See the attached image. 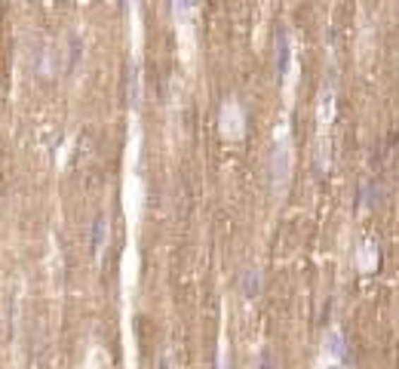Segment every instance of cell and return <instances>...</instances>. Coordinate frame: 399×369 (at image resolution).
<instances>
[{
    "instance_id": "cell-1",
    "label": "cell",
    "mask_w": 399,
    "mask_h": 369,
    "mask_svg": "<svg viewBox=\"0 0 399 369\" xmlns=\"http://www.w3.org/2000/svg\"><path fill=\"white\" fill-rule=\"evenodd\" d=\"M289 163H292L289 145L282 142V145L273 148V154H270V191L273 194H280L282 184H286V179H289Z\"/></svg>"
},
{
    "instance_id": "cell-2",
    "label": "cell",
    "mask_w": 399,
    "mask_h": 369,
    "mask_svg": "<svg viewBox=\"0 0 399 369\" xmlns=\"http://www.w3.org/2000/svg\"><path fill=\"white\" fill-rule=\"evenodd\" d=\"M221 133H225L227 139H239L246 133L243 127V111H239L237 102H227L225 108H221Z\"/></svg>"
},
{
    "instance_id": "cell-3",
    "label": "cell",
    "mask_w": 399,
    "mask_h": 369,
    "mask_svg": "<svg viewBox=\"0 0 399 369\" xmlns=\"http://www.w3.org/2000/svg\"><path fill=\"white\" fill-rule=\"evenodd\" d=\"M59 49L52 47V43H43L40 52H37V74L43 81H52V77L59 74Z\"/></svg>"
},
{
    "instance_id": "cell-4",
    "label": "cell",
    "mask_w": 399,
    "mask_h": 369,
    "mask_svg": "<svg viewBox=\"0 0 399 369\" xmlns=\"http://www.w3.org/2000/svg\"><path fill=\"white\" fill-rule=\"evenodd\" d=\"M105 240H108V218H105V216H95V222H93V256H95V259H102Z\"/></svg>"
},
{
    "instance_id": "cell-5",
    "label": "cell",
    "mask_w": 399,
    "mask_h": 369,
    "mask_svg": "<svg viewBox=\"0 0 399 369\" xmlns=\"http://www.w3.org/2000/svg\"><path fill=\"white\" fill-rule=\"evenodd\" d=\"M289 34H286V28H280L277 31V74L282 77L289 71Z\"/></svg>"
},
{
    "instance_id": "cell-6",
    "label": "cell",
    "mask_w": 399,
    "mask_h": 369,
    "mask_svg": "<svg viewBox=\"0 0 399 369\" xmlns=\"http://www.w3.org/2000/svg\"><path fill=\"white\" fill-rule=\"evenodd\" d=\"M243 295L246 298H258L261 295V271L258 268H249L243 274Z\"/></svg>"
},
{
    "instance_id": "cell-7",
    "label": "cell",
    "mask_w": 399,
    "mask_h": 369,
    "mask_svg": "<svg viewBox=\"0 0 399 369\" xmlns=\"http://www.w3.org/2000/svg\"><path fill=\"white\" fill-rule=\"evenodd\" d=\"M126 95H129V105H138V71L129 68V77H126Z\"/></svg>"
},
{
    "instance_id": "cell-8",
    "label": "cell",
    "mask_w": 399,
    "mask_h": 369,
    "mask_svg": "<svg viewBox=\"0 0 399 369\" xmlns=\"http://www.w3.org/2000/svg\"><path fill=\"white\" fill-rule=\"evenodd\" d=\"M193 6H197V0H172V13L179 16V19H188L193 13Z\"/></svg>"
},
{
    "instance_id": "cell-9",
    "label": "cell",
    "mask_w": 399,
    "mask_h": 369,
    "mask_svg": "<svg viewBox=\"0 0 399 369\" xmlns=\"http://www.w3.org/2000/svg\"><path fill=\"white\" fill-rule=\"evenodd\" d=\"M329 351L338 360H347V351H344V339H341V332H332L329 336Z\"/></svg>"
},
{
    "instance_id": "cell-10",
    "label": "cell",
    "mask_w": 399,
    "mask_h": 369,
    "mask_svg": "<svg viewBox=\"0 0 399 369\" xmlns=\"http://www.w3.org/2000/svg\"><path fill=\"white\" fill-rule=\"evenodd\" d=\"M371 265H375V259H371V243H366V259H362V268L371 271Z\"/></svg>"
},
{
    "instance_id": "cell-11",
    "label": "cell",
    "mask_w": 399,
    "mask_h": 369,
    "mask_svg": "<svg viewBox=\"0 0 399 369\" xmlns=\"http://www.w3.org/2000/svg\"><path fill=\"white\" fill-rule=\"evenodd\" d=\"M258 369H273V360H270V354H261V363H258Z\"/></svg>"
},
{
    "instance_id": "cell-12",
    "label": "cell",
    "mask_w": 399,
    "mask_h": 369,
    "mask_svg": "<svg viewBox=\"0 0 399 369\" xmlns=\"http://www.w3.org/2000/svg\"><path fill=\"white\" fill-rule=\"evenodd\" d=\"M160 369H175V366H172V357H163V360H160Z\"/></svg>"
}]
</instances>
